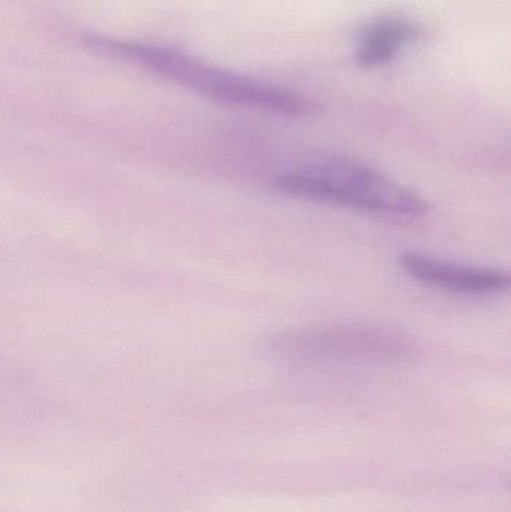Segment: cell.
Returning <instances> with one entry per match:
<instances>
[{
  "mask_svg": "<svg viewBox=\"0 0 511 512\" xmlns=\"http://www.w3.org/2000/svg\"><path fill=\"white\" fill-rule=\"evenodd\" d=\"M84 45L99 56L137 66L227 107L291 119H315L323 114L318 102L296 90L234 74L168 45L101 35L87 36Z\"/></svg>",
  "mask_w": 511,
  "mask_h": 512,
  "instance_id": "6da1fadb",
  "label": "cell"
},
{
  "mask_svg": "<svg viewBox=\"0 0 511 512\" xmlns=\"http://www.w3.org/2000/svg\"><path fill=\"white\" fill-rule=\"evenodd\" d=\"M281 194L381 218H423L429 203L413 189L357 159L332 153L306 156L275 177Z\"/></svg>",
  "mask_w": 511,
  "mask_h": 512,
  "instance_id": "7a4b0ae2",
  "label": "cell"
},
{
  "mask_svg": "<svg viewBox=\"0 0 511 512\" xmlns=\"http://www.w3.org/2000/svg\"><path fill=\"white\" fill-rule=\"evenodd\" d=\"M273 351L285 360L314 366L395 363L413 355L410 339L396 331L360 325H330L282 334Z\"/></svg>",
  "mask_w": 511,
  "mask_h": 512,
  "instance_id": "3957f363",
  "label": "cell"
},
{
  "mask_svg": "<svg viewBox=\"0 0 511 512\" xmlns=\"http://www.w3.org/2000/svg\"><path fill=\"white\" fill-rule=\"evenodd\" d=\"M399 267L422 285L462 297H497L509 291L510 274L500 268L447 261L422 252H405Z\"/></svg>",
  "mask_w": 511,
  "mask_h": 512,
  "instance_id": "277c9868",
  "label": "cell"
},
{
  "mask_svg": "<svg viewBox=\"0 0 511 512\" xmlns=\"http://www.w3.org/2000/svg\"><path fill=\"white\" fill-rule=\"evenodd\" d=\"M420 35V27L402 17H384L366 27L357 44L356 62L360 68L374 69L392 62Z\"/></svg>",
  "mask_w": 511,
  "mask_h": 512,
  "instance_id": "5b68a950",
  "label": "cell"
}]
</instances>
